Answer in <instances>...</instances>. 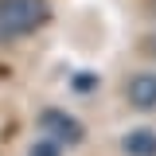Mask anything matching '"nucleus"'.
I'll list each match as a JSON object with an SVG mask.
<instances>
[{"label":"nucleus","instance_id":"2","mask_svg":"<svg viewBox=\"0 0 156 156\" xmlns=\"http://www.w3.org/2000/svg\"><path fill=\"white\" fill-rule=\"evenodd\" d=\"M39 129H43V136H55L58 144H78L86 136V129L70 113H62V109H43L39 113Z\"/></svg>","mask_w":156,"mask_h":156},{"label":"nucleus","instance_id":"3","mask_svg":"<svg viewBox=\"0 0 156 156\" xmlns=\"http://www.w3.org/2000/svg\"><path fill=\"white\" fill-rule=\"evenodd\" d=\"M125 94H129L133 109H156V74H148V70L133 74L129 86H125Z\"/></svg>","mask_w":156,"mask_h":156},{"label":"nucleus","instance_id":"4","mask_svg":"<svg viewBox=\"0 0 156 156\" xmlns=\"http://www.w3.org/2000/svg\"><path fill=\"white\" fill-rule=\"evenodd\" d=\"M125 152L129 156H156V133L152 129H133V133H125Z\"/></svg>","mask_w":156,"mask_h":156},{"label":"nucleus","instance_id":"6","mask_svg":"<svg viewBox=\"0 0 156 156\" xmlns=\"http://www.w3.org/2000/svg\"><path fill=\"white\" fill-rule=\"evenodd\" d=\"M148 51H156V35H152V39H148Z\"/></svg>","mask_w":156,"mask_h":156},{"label":"nucleus","instance_id":"5","mask_svg":"<svg viewBox=\"0 0 156 156\" xmlns=\"http://www.w3.org/2000/svg\"><path fill=\"white\" fill-rule=\"evenodd\" d=\"M27 156H62V144H58L55 136H39L35 144H31V152Z\"/></svg>","mask_w":156,"mask_h":156},{"label":"nucleus","instance_id":"1","mask_svg":"<svg viewBox=\"0 0 156 156\" xmlns=\"http://www.w3.org/2000/svg\"><path fill=\"white\" fill-rule=\"evenodd\" d=\"M51 16L47 0H0V43H12L39 31Z\"/></svg>","mask_w":156,"mask_h":156}]
</instances>
